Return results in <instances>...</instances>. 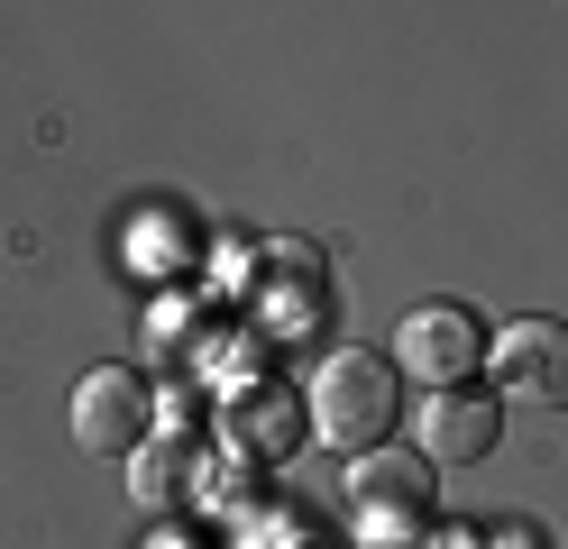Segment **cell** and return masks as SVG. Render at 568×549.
<instances>
[{"label":"cell","instance_id":"cell-1","mask_svg":"<svg viewBox=\"0 0 568 549\" xmlns=\"http://www.w3.org/2000/svg\"><path fill=\"white\" fill-rule=\"evenodd\" d=\"M395 421H404V366L385 348H331L312 376V430L358 458V449H385Z\"/></svg>","mask_w":568,"mask_h":549},{"label":"cell","instance_id":"cell-2","mask_svg":"<svg viewBox=\"0 0 568 549\" xmlns=\"http://www.w3.org/2000/svg\"><path fill=\"white\" fill-rule=\"evenodd\" d=\"M348 522H358L367 549H413L432 531V458H404V449H358L348 458Z\"/></svg>","mask_w":568,"mask_h":549},{"label":"cell","instance_id":"cell-3","mask_svg":"<svg viewBox=\"0 0 568 549\" xmlns=\"http://www.w3.org/2000/svg\"><path fill=\"white\" fill-rule=\"evenodd\" d=\"M247 303H257V329L266 339H312V329L331 321V275H322V247H303V238H284L257 256V275H247Z\"/></svg>","mask_w":568,"mask_h":549},{"label":"cell","instance_id":"cell-4","mask_svg":"<svg viewBox=\"0 0 568 549\" xmlns=\"http://www.w3.org/2000/svg\"><path fill=\"white\" fill-rule=\"evenodd\" d=\"M385 357H395L422 394H432V385H468L486 366V329H477L468 303H422V312H404V329H395Z\"/></svg>","mask_w":568,"mask_h":549},{"label":"cell","instance_id":"cell-5","mask_svg":"<svg viewBox=\"0 0 568 549\" xmlns=\"http://www.w3.org/2000/svg\"><path fill=\"white\" fill-rule=\"evenodd\" d=\"M486 366L505 403H531V413H559L568 403V321H505L486 339Z\"/></svg>","mask_w":568,"mask_h":549},{"label":"cell","instance_id":"cell-6","mask_svg":"<svg viewBox=\"0 0 568 549\" xmlns=\"http://www.w3.org/2000/svg\"><path fill=\"white\" fill-rule=\"evenodd\" d=\"M148 430H156V394H148L138 366H92L74 385V439L92 458H129Z\"/></svg>","mask_w":568,"mask_h":549},{"label":"cell","instance_id":"cell-7","mask_svg":"<svg viewBox=\"0 0 568 549\" xmlns=\"http://www.w3.org/2000/svg\"><path fill=\"white\" fill-rule=\"evenodd\" d=\"M413 430H422V458L432 467H477L495 439H505V413H495L486 394H468V385H432Z\"/></svg>","mask_w":568,"mask_h":549},{"label":"cell","instance_id":"cell-8","mask_svg":"<svg viewBox=\"0 0 568 549\" xmlns=\"http://www.w3.org/2000/svg\"><path fill=\"white\" fill-rule=\"evenodd\" d=\"M303 403L294 394H275V385H247V394H230V439L239 449H257V458H275V449H294L303 439Z\"/></svg>","mask_w":568,"mask_h":549},{"label":"cell","instance_id":"cell-9","mask_svg":"<svg viewBox=\"0 0 568 549\" xmlns=\"http://www.w3.org/2000/svg\"><path fill=\"white\" fill-rule=\"evenodd\" d=\"M129 495H138V504H156V512H165V504H184V449L148 430V439L129 449Z\"/></svg>","mask_w":568,"mask_h":549},{"label":"cell","instance_id":"cell-10","mask_svg":"<svg viewBox=\"0 0 568 549\" xmlns=\"http://www.w3.org/2000/svg\"><path fill=\"white\" fill-rule=\"evenodd\" d=\"M486 549H550V540H541V531H531V522H505V531H495Z\"/></svg>","mask_w":568,"mask_h":549}]
</instances>
